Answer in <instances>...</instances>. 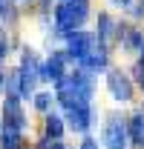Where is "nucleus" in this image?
I'll return each instance as SVG.
<instances>
[{"label":"nucleus","mask_w":144,"mask_h":149,"mask_svg":"<svg viewBox=\"0 0 144 149\" xmlns=\"http://www.w3.org/2000/svg\"><path fill=\"white\" fill-rule=\"evenodd\" d=\"M61 72H64V57H61V55H52V57H49V63L43 66L46 80H61Z\"/></svg>","instance_id":"7ed1b4c3"},{"label":"nucleus","mask_w":144,"mask_h":149,"mask_svg":"<svg viewBox=\"0 0 144 149\" xmlns=\"http://www.w3.org/2000/svg\"><path fill=\"white\" fill-rule=\"evenodd\" d=\"M3 143H6V149H18V146H20V138H18V132H15V129H9L6 135H3Z\"/></svg>","instance_id":"6e6552de"},{"label":"nucleus","mask_w":144,"mask_h":149,"mask_svg":"<svg viewBox=\"0 0 144 149\" xmlns=\"http://www.w3.org/2000/svg\"><path fill=\"white\" fill-rule=\"evenodd\" d=\"M87 17V0H66L58 12H55V20H58V29L61 35H69L75 32Z\"/></svg>","instance_id":"f257e3e1"},{"label":"nucleus","mask_w":144,"mask_h":149,"mask_svg":"<svg viewBox=\"0 0 144 149\" xmlns=\"http://www.w3.org/2000/svg\"><path fill=\"white\" fill-rule=\"evenodd\" d=\"M141 55H144V43H141ZM141 83H144V57H141Z\"/></svg>","instance_id":"9b49d317"},{"label":"nucleus","mask_w":144,"mask_h":149,"mask_svg":"<svg viewBox=\"0 0 144 149\" xmlns=\"http://www.w3.org/2000/svg\"><path fill=\"white\" fill-rule=\"evenodd\" d=\"M92 43H95V40H92L90 35H84V32H75V35L69 37V55H72V57H81V60H84V57L90 55Z\"/></svg>","instance_id":"f03ea898"},{"label":"nucleus","mask_w":144,"mask_h":149,"mask_svg":"<svg viewBox=\"0 0 144 149\" xmlns=\"http://www.w3.org/2000/svg\"><path fill=\"white\" fill-rule=\"evenodd\" d=\"M6 55V43H3V40H0V57Z\"/></svg>","instance_id":"f8f14e48"},{"label":"nucleus","mask_w":144,"mask_h":149,"mask_svg":"<svg viewBox=\"0 0 144 149\" xmlns=\"http://www.w3.org/2000/svg\"><path fill=\"white\" fill-rule=\"evenodd\" d=\"M107 143H109V149H124V132H121L118 123H112L107 129Z\"/></svg>","instance_id":"423d86ee"},{"label":"nucleus","mask_w":144,"mask_h":149,"mask_svg":"<svg viewBox=\"0 0 144 149\" xmlns=\"http://www.w3.org/2000/svg\"><path fill=\"white\" fill-rule=\"evenodd\" d=\"M109 86H112L115 97H121V100H127V97H130V83H127L124 74H112V77H109Z\"/></svg>","instance_id":"20e7f679"},{"label":"nucleus","mask_w":144,"mask_h":149,"mask_svg":"<svg viewBox=\"0 0 144 149\" xmlns=\"http://www.w3.org/2000/svg\"><path fill=\"white\" fill-rule=\"evenodd\" d=\"M6 118H9L12 126H20V109H18L15 100H6Z\"/></svg>","instance_id":"0eeeda50"},{"label":"nucleus","mask_w":144,"mask_h":149,"mask_svg":"<svg viewBox=\"0 0 144 149\" xmlns=\"http://www.w3.org/2000/svg\"><path fill=\"white\" fill-rule=\"evenodd\" d=\"M84 63H87V66H92V69H101V66L107 63V55H104V49L92 43V49H90V55L84 57Z\"/></svg>","instance_id":"39448f33"},{"label":"nucleus","mask_w":144,"mask_h":149,"mask_svg":"<svg viewBox=\"0 0 144 149\" xmlns=\"http://www.w3.org/2000/svg\"><path fill=\"white\" fill-rule=\"evenodd\" d=\"M61 132V120L58 118H49V135H58Z\"/></svg>","instance_id":"9d476101"},{"label":"nucleus","mask_w":144,"mask_h":149,"mask_svg":"<svg viewBox=\"0 0 144 149\" xmlns=\"http://www.w3.org/2000/svg\"><path fill=\"white\" fill-rule=\"evenodd\" d=\"M98 23H101V29H98V32H101V37H109V35H112V20H109L107 15H101V17H98Z\"/></svg>","instance_id":"1a4fd4ad"},{"label":"nucleus","mask_w":144,"mask_h":149,"mask_svg":"<svg viewBox=\"0 0 144 149\" xmlns=\"http://www.w3.org/2000/svg\"><path fill=\"white\" fill-rule=\"evenodd\" d=\"M112 3H121V6H124V3H130V0H112Z\"/></svg>","instance_id":"ddd939ff"}]
</instances>
